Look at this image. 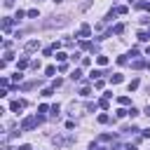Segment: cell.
Instances as JSON below:
<instances>
[{
	"mask_svg": "<svg viewBox=\"0 0 150 150\" xmlns=\"http://www.w3.org/2000/svg\"><path fill=\"white\" fill-rule=\"evenodd\" d=\"M108 120H110V117H108V115H105V112H103V115H98V122H101V124H105V122H108Z\"/></svg>",
	"mask_w": 150,
	"mask_h": 150,
	"instance_id": "obj_24",
	"label": "cell"
},
{
	"mask_svg": "<svg viewBox=\"0 0 150 150\" xmlns=\"http://www.w3.org/2000/svg\"><path fill=\"white\" fill-rule=\"evenodd\" d=\"M136 87H138V80H131V82H129V91H134Z\"/></svg>",
	"mask_w": 150,
	"mask_h": 150,
	"instance_id": "obj_22",
	"label": "cell"
},
{
	"mask_svg": "<svg viewBox=\"0 0 150 150\" xmlns=\"http://www.w3.org/2000/svg\"><path fill=\"white\" fill-rule=\"evenodd\" d=\"M98 105H101V108L105 110V108H108V98H101V101H98Z\"/></svg>",
	"mask_w": 150,
	"mask_h": 150,
	"instance_id": "obj_27",
	"label": "cell"
},
{
	"mask_svg": "<svg viewBox=\"0 0 150 150\" xmlns=\"http://www.w3.org/2000/svg\"><path fill=\"white\" fill-rule=\"evenodd\" d=\"M26 66H30V63H28V59H26V56H23V59H19V63H16V68H26Z\"/></svg>",
	"mask_w": 150,
	"mask_h": 150,
	"instance_id": "obj_12",
	"label": "cell"
},
{
	"mask_svg": "<svg viewBox=\"0 0 150 150\" xmlns=\"http://www.w3.org/2000/svg\"><path fill=\"white\" fill-rule=\"evenodd\" d=\"M66 23V16H54L52 21H47V26H63Z\"/></svg>",
	"mask_w": 150,
	"mask_h": 150,
	"instance_id": "obj_4",
	"label": "cell"
},
{
	"mask_svg": "<svg viewBox=\"0 0 150 150\" xmlns=\"http://www.w3.org/2000/svg\"><path fill=\"white\" fill-rule=\"evenodd\" d=\"M21 77H23V75H21V73H19V70H16V73H14V77H12V80H14V82H21Z\"/></svg>",
	"mask_w": 150,
	"mask_h": 150,
	"instance_id": "obj_26",
	"label": "cell"
},
{
	"mask_svg": "<svg viewBox=\"0 0 150 150\" xmlns=\"http://www.w3.org/2000/svg\"><path fill=\"white\" fill-rule=\"evenodd\" d=\"M110 82H112V84H120V82H124L122 73H115V75H110Z\"/></svg>",
	"mask_w": 150,
	"mask_h": 150,
	"instance_id": "obj_7",
	"label": "cell"
},
{
	"mask_svg": "<svg viewBox=\"0 0 150 150\" xmlns=\"http://www.w3.org/2000/svg\"><path fill=\"white\" fill-rule=\"evenodd\" d=\"M101 75H103V73H101V70H91V73H89V77H91V80H98V77H101Z\"/></svg>",
	"mask_w": 150,
	"mask_h": 150,
	"instance_id": "obj_16",
	"label": "cell"
},
{
	"mask_svg": "<svg viewBox=\"0 0 150 150\" xmlns=\"http://www.w3.org/2000/svg\"><path fill=\"white\" fill-rule=\"evenodd\" d=\"M35 2H38V0H35Z\"/></svg>",
	"mask_w": 150,
	"mask_h": 150,
	"instance_id": "obj_35",
	"label": "cell"
},
{
	"mask_svg": "<svg viewBox=\"0 0 150 150\" xmlns=\"http://www.w3.org/2000/svg\"><path fill=\"white\" fill-rule=\"evenodd\" d=\"M129 117H131V120H134V117H138V110H136V108H134V105H131V108H129Z\"/></svg>",
	"mask_w": 150,
	"mask_h": 150,
	"instance_id": "obj_20",
	"label": "cell"
},
{
	"mask_svg": "<svg viewBox=\"0 0 150 150\" xmlns=\"http://www.w3.org/2000/svg\"><path fill=\"white\" fill-rule=\"evenodd\" d=\"M115 12H117V14H127L129 7H127V5H120V7H115Z\"/></svg>",
	"mask_w": 150,
	"mask_h": 150,
	"instance_id": "obj_11",
	"label": "cell"
},
{
	"mask_svg": "<svg viewBox=\"0 0 150 150\" xmlns=\"http://www.w3.org/2000/svg\"><path fill=\"white\" fill-rule=\"evenodd\" d=\"M131 66H134V68H136V70H141V68H143V66H148V63H145V61H143V59H136V61H134V63H131Z\"/></svg>",
	"mask_w": 150,
	"mask_h": 150,
	"instance_id": "obj_8",
	"label": "cell"
},
{
	"mask_svg": "<svg viewBox=\"0 0 150 150\" xmlns=\"http://www.w3.org/2000/svg\"><path fill=\"white\" fill-rule=\"evenodd\" d=\"M98 141H101V143H108V141H112V134H101Z\"/></svg>",
	"mask_w": 150,
	"mask_h": 150,
	"instance_id": "obj_10",
	"label": "cell"
},
{
	"mask_svg": "<svg viewBox=\"0 0 150 150\" xmlns=\"http://www.w3.org/2000/svg\"><path fill=\"white\" fill-rule=\"evenodd\" d=\"M9 108H12V112H19V110H23V108H26V101H23V98H16V101H12V105H9Z\"/></svg>",
	"mask_w": 150,
	"mask_h": 150,
	"instance_id": "obj_2",
	"label": "cell"
},
{
	"mask_svg": "<svg viewBox=\"0 0 150 150\" xmlns=\"http://www.w3.org/2000/svg\"><path fill=\"white\" fill-rule=\"evenodd\" d=\"M148 35H150V28H148Z\"/></svg>",
	"mask_w": 150,
	"mask_h": 150,
	"instance_id": "obj_34",
	"label": "cell"
},
{
	"mask_svg": "<svg viewBox=\"0 0 150 150\" xmlns=\"http://www.w3.org/2000/svg\"><path fill=\"white\" fill-rule=\"evenodd\" d=\"M28 16L30 19H38V9H28Z\"/></svg>",
	"mask_w": 150,
	"mask_h": 150,
	"instance_id": "obj_25",
	"label": "cell"
},
{
	"mask_svg": "<svg viewBox=\"0 0 150 150\" xmlns=\"http://www.w3.org/2000/svg\"><path fill=\"white\" fill-rule=\"evenodd\" d=\"M70 77H73V80H80V77H82V70H77V68H75V70H73V75H70Z\"/></svg>",
	"mask_w": 150,
	"mask_h": 150,
	"instance_id": "obj_19",
	"label": "cell"
},
{
	"mask_svg": "<svg viewBox=\"0 0 150 150\" xmlns=\"http://www.w3.org/2000/svg\"><path fill=\"white\" fill-rule=\"evenodd\" d=\"M96 63H98V66H105V63H108V56H96Z\"/></svg>",
	"mask_w": 150,
	"mask_h": 150,
	"instance_id": "obj_15",
	"label": "cell"
},
{
	"mask_svg": "<svg viewBox=\"0 0 150 150\" xmlns=\"http://www.w3.org/2000/svg\"><path fill=\"white\" fill-rule=\"evenodd\" d=\"M145 54H150V47H148V49H145Z\"/></svg>",
	"mask_w": 150,
	"mask_h": 150,
	"instance_id": "obj_33",
	"label": "cell"
},
{
	"mask_svg": "<svg viewBox=\"0 0 150 150\" xmlns=\"http://www.w3.org/2000/svg\"><path fill=\"white\" fill-rule=\"evenodd\" d=\"M66 59H68V54H63V52H59V54H56V61H61V63H63Z\"/></svg>",
	"mask_w": 150,
	"mask_h": 150,
	"instance_id": "obj_18",
	"label": "cell"
},
{
	"mask_svg": "<svg viewBox=\"0 0 150 150\" xmlns=\"http://www.w3.org/2000/svg\"><path fill=\"white\" fill-rule=\"evenodd\" d=\"M16 150H30V145H19Z\"/></svg>",
	"mask_w": 150,
	"mask_h": 150,
	"instance_id": "obj_29",
	"label": "cell"
},
{
	"mask_svg": "<svg viewBox=\"0 0 150 150\" xmlns=\"http://www.w3.org/2000/svg\"><path fill=\"white\" fill-rule=\"evenodd\" d=\"M5 5H7V7H12V5H14V0H5Z\"/></svg>",
	"mask_w": 150,
	"mask_h": 150,
	"instance_id": "obj_30",
	"label": "cell"
},
{
	"mask_svg": "<svg viewBox=\"0 0 150 150\" xmlns=\"http://www.w3.org/2000/svg\"><path fill=\"white\" fill-rule=\"evenodd\" d=\"M12 23H14V19H9V16H7V19H2V30L7 33V30L12 28Z\"/></svg>",
	"mask_w": 150,
	"mask_h": 150,
	"instance_id": "obj_6",
	"label": "cell"
},
{
	"mask_svg": "<svg viewBox=\"0 0 150 150\" xmlns=\"http://www.w3.org/2000/svg\"><path fill=\"white\" fill-rule=\"evenodd\" d=\"M145 115H148V117H150V105H148V108H145Z\"/></svg>",
	"mask_w": 150,
	"mask_h": 150,
	"instance_id": "obj_32",
	"label": "cell"
},
{
	"mask_svg": "<svg viewBox=\"0 0 150 150\" xmlns=\"http://www.w3.org/2000/svg\"><path fill=\"white\" fill-rule=\"evenodd\" d=\"M23 16H26V12H21V9H19V12H16V14H14V21H21V19H23Z\"/></svg>",
	"mask_w": 150,
	"mask_h": 150,
	"instance_id": "obj_17",
	"label": "cell"
},
{
	"mask_svg": "<svg viewBox=\"0 0 150 150\" xmlns=\"http://www.w3.org/2000/svg\"><path fill=\"white\" fill-rule=\"evenodd\" d=\"M117 101H120V105H129V103H131V98H129V96H120Z\"/></svg>",
	"mask_w": 150,
	"mask_h": 150,
	"instance_id": "obj_13",
	"label": "cell"
},
{
	"mask_svg": "<svg viewBox=\"0 0 150 150\" xmlns=\"http://www.w3.org/2000/svg\"><path fill=\"white\" fill-rule=\"evenodd\" d=\"M138 40H143V42H145V40H150V35H148V30H141V33H138Z\"/></svg>",
	"mask_w": 150,
	"mask_h": 150,
	"instance_id": "obj_14",
	"label": "cell"
},
{
	"mask_svg": "<svg viewBox=\"0 0 150 150\" xmlns=\"http://www.w3.org/2000/svg\"><path fill=\"white\" fill-rule=\"evenodd\" d=\"M45 73H47V75H54V73H56V68H54V66H47V68H45Z\"/></svg>",
	"mask_w": 150,
	"mask_h": 150,
	"instance_id": "obj_21",
	"label": "cell"
},
{
	"mask_svg": "<svg viewBox=\"0 0 150 150\" xmlns=\"http://www.w3.org/2000/svg\"><path fill=\"white\" fill-rule=\"evenodd\" d=\"M38 47H40V40H28L26 42V52H35Z\"/></svg>",
	"mask_w": 150,
	"mask_h": 150,
	"instance_id": "obj_5",
	"label": "cell"
},
{
	"mask_svg": "<svg viewBox=\"0 0 150 150\" xmlns=\"http://www.w3.org/2000/svg\"><path fill=\"white\" fill-rule=\"evenodd\" d=\"M112 33H115V35H122V33H124V23H117V26L112 28Z\"/></svg>",
	"mask_w": 150,
	"mask_h": 150,
	"instance_id": "obj_9",
	"label": "cell"
},
{
	"mask_svg": "<svg viewBox=\"0 0 150 150\" xmlns=\"http://www.w3.org/2000/svg\"><path fill=\"white\" fill-rule=\"evenodd\" d=\"M89 35H91V26L89 23H82L80 26V38H89Z\"/></svg>",
	"mask_w": 150,
	"mask_h": 150,
	"instance_id": "obj_3",
	"label": "cell"
},
{
	"mask_svg": "<svg viewBox=\"0 0 150 150\" xmlns=\"http://www.w3.org/2000/svg\"><path fill=\"white\" fill-rule=\"evenodd\" d=\"M80 94H82V96H89V94H91V89H89V87H82V89H80Z\"/></svg>",
	"mask_w": 150,
	"mask_h": 150,
	"instance_id": "obj_23",
	"label": "cell"
},
{
	"mask_svg": "<svg viewBox=\"0 0 150 150\" xmlns=\"http://www.w3.org/2000/svg\"><path fill=\"white\" fill-rule=\"evenodd\" d=\"M124 115H129V110H124V108H120V110H117V117H124Z\"/></svg>",
	"mask_w": 150,
	"mask_h": 150,
	"instance_id": "obj_28",
	"label": "cell"
},
{
	"mask_svg": "<svg viewBox=\"0 0 150 150\" xmlns=\"http://www.w3.org/2000/svg\"><path fill=\"white\" fill-rule=\"evenodd\" d=\"M124 150H138V148H136V145H127Z\"/></svg>",
	"mask_w": 150,
	"mask_h": 150,
	"instance_id": "obj_31",
	"label": "cell"
},
{
	"mask_svg": "<svg viewBox=\"0 0 150 150\" xmlns=\"http://www.w3.org/2000/svg\"><path fill=\"white\" fill-rule=\"evenodd\" d=\"M45 122V117L42 115H35V117H26L23 122H21V131H30L35 124H42Z\"/></svg>",
	"mask_w": 150,
	"mask_h": 150,
	"instance_id": "obj_1",
	"label": "cell"
}]
</instances>
